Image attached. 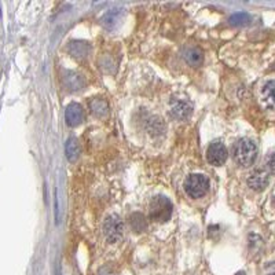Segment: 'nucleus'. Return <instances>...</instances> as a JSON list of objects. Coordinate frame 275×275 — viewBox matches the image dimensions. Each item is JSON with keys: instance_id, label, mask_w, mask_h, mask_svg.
<instances>
[{"instance_id": "13", "label": "nucleus", "mask_w": 275, "mask_h": 275, "mask_svg": "<svg viewBox=\"0 0 275 275\" xmlns=\"http://www.w3.org/2000/svg\"><path fill=\"white\" fill-rule=\"evenodd\" d=\"M146 130L152 136H161L165 132V124L162 121L161 118L157 116L150 117L146 122Z\"/></svg>"}, {"instance_id": "18", "label": "nucleus", "mask_w": 275, "mask_h": 275, "mask_svg": "<svg viewBox=\"0 0 275 275\" xmlns=\"http://www.w3.org/2000/svg\"><path fill=\"white\" fill-rule=\"evenodd\" d=\"M252 21V17L246 13H237L232 14L228 22L232 27H242V25H248L249 22Z\"/></svg>"}, {"instance_id": "6", "label": "nucleus", "mask_w": 275, "mask_h": 275, "mask_svg": "<svg viewBox=\"0 0 275 275\" xmlns=\"http://www.w3.org/2000/svg\"><path fill=\"white\" fill-rule=\"evenodd\" d=\"M84 118H86V113H84L81 105L74 103V102L68 105L65 112V120L69 127H77L84 121Z\"/></svg>"}, {"instance_id": "5", "label": "nucleus", "mask_w": 275, "mask_h": 275, "mask_svg": "<svg viewBox=\"0 0 275 275\" xmlns=\"http://www.w3.org/2000/svg\"><path fill=\"white\" fill-rule=\"evenodd\" d=\"M228 152L226 146L222 143V142H214V143L209 144V147L206 150V158L209 164L215 166L223 165L226 160H227Z\"/></svg>"}, {"instance_id": "14", "label": "nucleus", "mask_w": 275, "mask_h": 275, "mask_svg": "<svg viewBox=\"0 0 275 275\" xmlns=\"http://www.w3.org/2000/svg\"><path fill=\"white\" fill-rule=\"evenodd\" d=\"M90 110L96 117H105L109 113V103L105 99H102V98H94L90 102Z\"/></svg>"}, {"instance_id": "9", "label": "nucleus", "mask_w": 275, "mask_h": 275, "mask_svg": "<svg viewBox=\"0 0 275 275\" xmlns=\"http://www.w3.org/2000/svg\"><path fill=\"white\" fill-rule=\"evenodd\" d=\"M64 84L69 91H80L86 86V80L81 74H77L76 72H65L64 74Z\"/></svg>"}, {"instance_id": "7", "label": "nucleus", "mask_w": 275, "mask_h": 275, "mask_svg": "<svg viewBox=\"0 0 275 275\" xmlns=\"http://www.w3.org/2000/svg\"><path fill=\"white\" fill-rule=\"evenodd\" d=\"M270 176L266 171L256 170L248 176V186L255 192H262L268 186Z\"/></svg>"}, {"instance_id": "8", "label": "nucleus", "mask_w": 275, "mask_h": 275, "mask_svg": "<svg viewBox=\"0 0 275 275\" xmlns=\"http://www.w3.org/2000/svg\"><path fill=\"white\" fill-rule=\"evenodd\" d=\"M193 113L192 103H188L186 101H172L171 103V114L172 117L179 120V121H184L187 120Z\"/></svg>"}, {"instance_id": "1", "label": "nucleus", "mask_w": 275, "mask_h": 275, "mask_svg": "<svg viewBox=\"0 0 275 275\" xmlns=\"http://www.w3.org/2000/svg\"><path fill=\"white\" fill-rule=\"evenodd\" d=\"M172 202L170 201V198L165 196H156L150 201V206H149V215L150 219L153 222L157 223H165L168 222L172 216Z\"/></svg>"}, {"instance_id": "2", "label": "nucleus", "mask_w": 275, "mask_h": 275, "mask_svg": "<svg viewBox=\"0 0 275 275\" xmlns=\"http://www.w3.org/2000/svg\"><path fill=\"white\" fill-rule=\"evenodd\" d=\"M256 157H258V147L253 140L241 139L237 142L234 147V158L241 166L253 165Z\"/></svg>"}, {"instance_id": "3", "label": "nucleus", "mask_w": 275, "mask_h": 275, "mask_svg": "<svg viewBox=\"0 0 275 275\" xmlns=\"http://www.w3.org/2000/svg\"><path fill=\"white\" fill-rule=\"evenodd\" d=\"M184 190L192 198H201L209 190V179L204 175H190L184 182Z\"/></svg>"}, {"instance_id": "12", "label": "nucleus", "mask_w": 275, "mask_h": 275, "mask_svg": "<svg viewBox=\"0 0 275 275\" xmlns=\"http://www.w3.org/2000/svg\"><path fill=\"white\" fill-rule=\"evenodd\" d=\"M183 58L184 61L187 62L188 65L193 66V68H197L200 66L204 61V55H202V51L200 48L197 47H186L183 50Z\"/></svg>"}, {"instance_id": "10", "label": "nucleus", "mask_w": 275, "mask_h": 275, "mask_svg": "<svg viewBox=\"0 0 275 275\" xmlns=\"http://www.w3.org/2000/svg\"><path fill=\"white\" fill-rule=\"evenodd\" d=\"M68 51L73 58L77 59H83V58L88 57V54L91 51V46L87 41H81V40H73L70 41L68 46Z\"/></svg>"}, {"instance_id": "17", "label": "nucleus", "mask_w": 275, "mask_h": 275, "mask_svg": "<svg viewBox=\"0 0 275 275\" xmlns=\"http://www.w3.org/2000/svg\"><path fill=\"white\" fill-rule=\"evenodd\" d=\"M263 98H264V103H266L270 109H272L274 105V81L270 80L268 83L263 87Z\"/></svg>"}, {"instance_id": "22", "label": "nucleus", "mask_w": 275, "mask_h": 275, "mask_svg": "<svg viewBox=\"0 0 275 275\" xmlns=\"http://www.w3.org/2000/svg\"><path fill=\"white\" fill-rule=\"evenodd\" d=\"M270 275H272V274H270Z\"/></svg>"}, {"instance_id": "11", "label": "nucleus", "mask_w": 275, "mask_h": 275, "mask_svg": "<svg viewBox=\"0 0 275 275\" xmlns=\"http://www.w3.org/2000/svg\"><path fill=\"white\" fill-rule=\"evenodd\" d=\"M122 18V10H112L109 13H106L101 19L102 27L108 31H113L120 25Z\"/></svg>"}, {"instance_id": "20", "label": "nucleus", "mask_w": 275, "mask_h": 275, "mask_svg": "<svg viewBox=\"0 0 275 275\" xmlns=\"http://www.w3.org/2000/svg\"><path fill=\"white\" fill-rule=\"evenodd\" d=\"M268 168H270L271 172L274 171V154L272 153H270V156H268Z\"/></svg>"}, {"instance_id": "15", "label": "nucleus", "mask_w": 275, "mask_h": 275, "mask_svg": "<svg viewBox=\"0 0 275 275\" xmlns=\"http://www.w3.org/2000/svg\"><path fill=\"white\" fill-rule=\"evenodd\" d=\"M65 153L66 157L69 161H76L80 156V144L77 142L76 138H69V139L66 140L65 144Z\"/></svg>"}, {"instance_id": "16", "label": "nucleus", "mask_w": 275, "mask_h": 275, "mask_svg": "<svg viewBox=\"0 0 275 275\" xmlns=\"http://www.w3.org/2000/svg\"><path fill=\"white\" fill-rule=\"evenodd\" d=\"M130 226L135 232H143L147 228V223L143 215L135 212L130 216Z\"/></svg>"}, {"instance_id": "21", "label": "nucleus", "mask_w": 275, "mask_h": 275, "mask_svg": "<svg viewBox=\"0 0 275 275\" xmlns=\"http://www.w3.org/2000/svg\"><path fill=\"white\" fill-rule=\"evenodd\" d=\"M236 275H246V274H245V272H242V271H240V272H237Z\"/></svg>"}, {"instance_id": "19", "label": "nucleus", "mask_w": 275, "mask_h": 275, "mask_svg": "<svg viewBox=\"0 0 275 275\" xmlns=\"http://www.w3.org/2000/svg\"><path fill=\"white\" fill-rule=\"evenodd\" d=\"M99 275H116V272L110 266H105L99 270Z\"/></svg>"}, {"instance_id": "4", "label": "nucleus", "mask_w": 275, "mask_h": 275, "mask_svg": "<svg viewBox=\"0 0 275 275\" xmlns=\"http://www.w3.org/2000/svg\"><path fill=\"white\" fill-rule=\"evenodd\" d=\"M103 232H105L108 242L117 244L122 238V232H124V224H122L121 219L118 218L117 215H109L103 223Z\"/></svg>"}]
</instances>
